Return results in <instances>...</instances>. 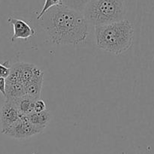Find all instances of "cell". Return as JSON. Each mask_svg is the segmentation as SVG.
Here are the masks:
<instances>
[{"label":"cell","mask_w":154,"mask_h":154,"mask_svg":"<svg viewBox=\"0 0 154 154\" xmlns=\"http://www.w3.org/2000/svg\"><path fill=\"white\" fill-rule=\"evenodd\" d=\"M22 115L11 101L5 99L1 108L2 133L14 124Z\"/></svg>","instance_id":"cell-5"},{"label":"cell","mask_w":154,"mask_h":154,"mask_svg":"<svg viewBox=\"0 0 154 154\" xmlns=\"http://www.w3.org/2000/svg\"><path fill=\"white\" fill-rule=\"evenodd\" d=\"M29 121L36 127L45 130L51 121V116L48 110L42 112H32L26 115Z\"/></svg>","instance_id":"cell-9"},{"label":"cell","mask_w":154,"mask_h":154,"mask_svg":"<svg viewBox=\"0 0 154 154\" xmlns=\"http://www.w3.org/2000/svg\"><path fill=\"white\" fill-rule=\"evenodd\" d=\"M5 86L6 80L4 78H0V93L5 97Z\"/></svg>","instance_id":"cell-15"},{"label":"cell","mask_w":154,"mask_h":154,"mask_svg":"<svg viewBox=\"0 0 154 154\" xmlns=\"http://www.w3.org/2000/svg\"><path fill=\"white\" fill-rule=\"evenodd\" d=\"M24 85L20 82H11L6 81L5 99H14L25 96Z\"/></svg>","instance_id":"cell-10"},{"label":"cell","mask_w":154,"mask_h":154,"mask_svg":"<svg viewBox=\"0 0 154 154\" xmlns=\"http://www.w3.org/2000/svg\"><path fill=\"white\" fill-rule=\"evenodd\" d=\"M8 21L14 27V35L11 38V42L18 38L27 39L35 35L36 32L34 29L30 26L25 21L12 17H8Z\"/></svg>","instance_id":"cell-6"},{"label":"cell","mask_w":154,"mask_h":154,"mask_svg":"<svg viewBox=\"0 0 154 154\" xmlns=\"http://www.w3.org/2000/svg\"><path fill=\"white\" fill-rule=\"evenodd\" d=\"M44 72H42L36 75L31 81L27 83L24 87H25L26 94L35 99H40L41 93H42V85H43L44 81Z\"/></svg>","instance_id":"cell-8"},{"label":"cell","mask_w":154,"mask_h":154,"mask_svg":"<svg viewBox=\"0 0 154 154\" xmlns=\"http://www.w3.org/2000/svg\"><path fill=\"white\" fill-rule=\"evenodd\" d=\"M47 110V105L42 99H38L35 101L34 105V112H42Z\"/></svg>","instance_id":"cell-13"},{"label":"cell","mask_w":154,"mask_h":154,"mask_svg":"<svg viewBox=\"0 0 154 154\" xmlns=\"http://www.w3.org/2000/svg\"><path fill=\"white\" fill-rule=\"evenodd\" d=\"M90 0H63V5L83 13Z\"/></svg>","instance_id":"cell-11"},{"label":"cell","mask_w":154,"mask_h":154,"mask_svg":"<svg viewBox=\"0 0 154 154\" xmlns=\"http://www.w3.org/2000/svg\"><path fill=\"white\" fill-rule=\"evenodd\" d=\"M10 73V67H7L5 65L0 64V78H7Z\"/></svg>","instance_id":"cell-14"},{"label":"cell","mask_w":154,"mask_h":154,"mask_svg":"<svg viewBox=\"0 0 154 154\" xmlns=\"http://www.w3.org/2000/svg\"><path fill=\"white\" fill-rule=\"evenodd\" d=\"M63 5V0H45L43 8H42V9L41 10V11L39 12L38 15L37 17V19L40 20L41 18L44 16V14H45L49 9H51V8Z\"/></svg>","instance_id":"cell-12"},{"label":"cell","mask_w":154,"mask_h":154,"mask_svg":"<svg viewBox=\"0 0 154 154\" xmlns=\"http://www.w3.org/2000/svg\"><path fill=\"white\" fill-rule=\"evenodd\" d=\"M44 132L43 129L36 127L29 121L26 115H22L20 118L11 126L6 129L2 134L18 140L26 139Z\"/></svg>","instance_id":"cell-4"},{"label":"cell","mask_w":154,"mask_h":154,"mask_svg":"<svg viewBox=\"0 0 154 154\" xmlns=\"http://www.w3.org/2000/svg\"><path fill=\"white\" fill-rule=\"evenodd\" d=\"M98 48L114 55H120L132 47L134 27L128 20L95 26Z\"/></svg>","instance_id":"cell-2"},{"label":"cell","mask_w":154,"mask_h":154,"mask_svg":"<svg viewBox=\"0 0 154 154\" xmlns=\"http://www.w3.org/2000/svg\"><path fill=\"white\" fill-rule=\"evenodd\" d=\"M7 100H9V99H7ZM36 100L38 99H34V98L26 94L22 97L11 99L9 101H11L15 105L17 109L21 114L28 115V114L34 112V105Z\"/></svg>","instance_id":"cell-7"},{"label":"cell","mask_w":154,"mask_h":154,"mask_svg":"<svg viewBox=\"0 0 154 154\" xmlns=\"http://www.w3.org/2000/svg\"><path fill=\"white\" fill-rule=\"evenodd\" d=\"M42 25L57 45H78L89 35V23L81 12L65 5L51 8L44 14Z\"/></svg>","instance_id":"cell-1"},{"label":"cell","mask_w":154,"mask_h":154,"mask_svg":"<svg viewBox=\"0 0 154 154\" xmlns=\"http://www.w3.org/2000/svg\"><path fill=\"white\" fill-rule=\"evenodd\" d=\"M83 14L93 26L106 25L124 20L126 7L123 0H90Z\"/></svg>","instance_id":"cell-3"}]
</instances>
